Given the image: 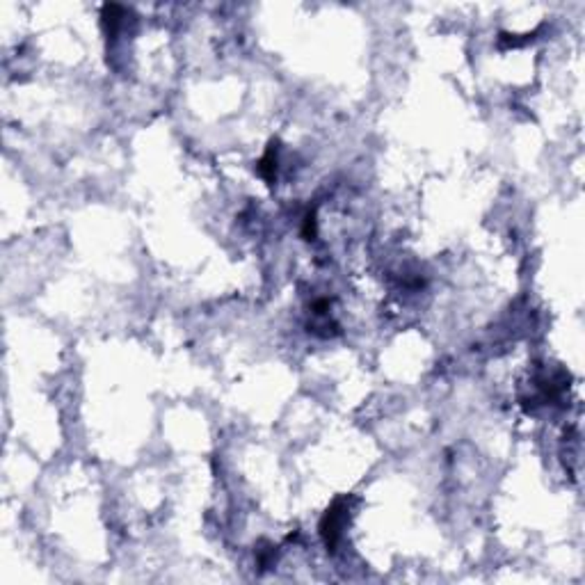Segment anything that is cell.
<instances>
[{
    "label": "cell",
    "mask_w": 585,
    "mask_h": 585,
    "mask_svg": "<svg viewBox=\"0 0 585 585\" xmlns=\"http://www.w3.org/2000/svg\"><path fill=\"white\" fill-rule=\"evenodd\" d=\"M346 512H348V508L346 503L339 498V501H334L332 508L325 512L322 517V522H320V533L325 537V544L329 546V549H334L336 546V540H339V535H341V528L343 524H346Z\"/></svg>",
    "instance_id": "cell-1"
},
{
    "label": "cell",
    "mask_w": 585,
    "mask_h": 585,
    "mask_svg": "<svg viewBox=\"0 0 585 585\" xmlns=\"http://www.w3.org/2000/svg\"><path fill=\"white\" fill-rule=\"evenodd\" d=\"M258 172L265 181H272L275 179V172H277V149L270 146L268 149V153L263 156V161L258 163Z\"/></svg>",
    "instance_id": "cell-2"
}]
</instances>
